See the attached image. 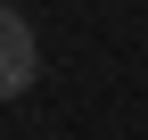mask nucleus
<instances>
[{
  "instance_id": "f257e3e1",
  "label": "nucleus",
  "mask_w": 148,
  "mask_h": 140,
  "mask_svg": "<svg viewBox=\"0 0 148 140\" xmlns=\"http://www.w3.org/2000/svg\"><path fill=\"white\" fill-rule=\"evenodd\" d=\"M33 74H41V33H33L25 8H8V0H0V99H25Z\"/></svg>"
},
{
  "instance_id": "f03ea898",
  "label": "nucleus",
  "mask_w": 148,
  "mask_h": 140,
  "mask_svg": "<svg viewBox=\"0 0 148 140\" xmlns=\"http://www.w3.org/2000/svg\"><path fill=\"white\" fill-rule=\"evenodd\" d=\"M8 8H25V0H8Z\"/></svg>"
}]
</instances>
